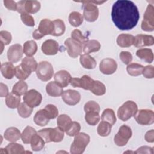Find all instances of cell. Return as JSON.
<instances>
[{
	"label": "cell",
	"mask_w": 154,
	"mask_h": 154,
	"mask_svg": "<svg viewBox=\"0 0 154 154\" xmlns=\"http://www.w3.org/2000/svg\"><path fill=\"white\" fill-rule=\"evenodd\" d=\"M111 18L114 25L120 30H131L137 25L140 13L137 7L132 1L119 0L112 7Z\"/></svg>",
	"instance_id": "cell-1"
},
{
	"label": "cell",
	"mask_w": 154,
	"mask_h": 154,
	"mask_svg": "<svg viewBox=\"0 0 154 154\" xmlns=\"http://www.w3.org/2000/svg\"><path fill=\"white\" fill-rule=\"evenodd\" d=\"M79 2L84 4L83 16L85 20L88 22H95L99 17V8L96 5L104 3L105 1H84Z\"/></svg>",
	"instance_id": "cell-2"
},
{
	"label": "cell",
	"mask_w": 154,
	"mask_h": 154,
	"mask_svg": "<svg viewBox=\"0 0 154 154\" xmlns=\"http://www.w3.org/2000/svg\"><path fill=\"white\" fill-rule=\"evenodd\" d=\"M90 140V136L84 132H79L75 136L74 140L70 146L72 154L82 153Z\"/></svg>",
	"instance_id": "cell-3"
},
{
	"label": "cell",
	"mask_w": 154,
	"mask_h": 154,
	"mask_svg": "<svg viewBox=\"0 0 154 154\" xmlns=\"http://www.w3.org/2000/svg\"><path fill=\"white\" fill-rule=\"evenodd\" d=\"M138 111V106L135 102L132 100L125 102L117 110L119 119L123 122L128 120L134 116Z\"/></svg>",
	"instance_id": "cell-4"
},
{
	"label": "cell",
	"mask_w": 154,
	"mask_h": 154,
	"mask_svg": "<svg viewBox=\"0 0 154 154\" xmlns=\"http://www.w3.org/2000/svg\"><path fill=\"white\" fill-rule=\"evenodd\" d=\"M53 22L48 19H42L38 27L32 33V37L35 40H40L46 35H51L53 31Z\"/></svg>",
	"instance_id": "cell-5"
},
{
	"label": "cell",
	"mask_w": 154,
	"mask_h": 154,
	"mask_svg": "<svg viewBox=\"0 0 154 154\" xmlns=\"http://www.w3.org/2000/svg\"><path fill=\"white\" fill-rule=\"evenodd\" d=\"M35 71L37 78L42 81H48L50 80L54 75V68L52 65L47 61L40 62Z\"/></svg>",
	"instance_id": "cell-6"
},
{
	"label": "cell",
	"mask_w": 154,
	"mask_h": 154,
	"mask_svg": "<svg viewBox=\"0 0 154 154\" xmlns=\"http://www.w3.org/2000/svg\"><path fill=\"white\" fill-rule=\"evenodd\" d=\"M40 2L38 1H20L17 2L16 11L20 14H34L40 10Z\"/></svg>",
	"instance_id": "cell-7"
},
{
	"label": "cell",
	"mask_w": 154,
	"mask_h": 154,
	"mask_svg": "<svg viewBox=\"0 0 154 154\" xmlns=\"http://www.w3.org/2000/svg\"><path fill=\"white\" fill-rule=\"evenodd\" d=\"M132 135V132L131 128L126 125H123L119 128L117 134L115 135L114 141L119 147L124 146L128 143Z\"/></svg>",
	"instance_id": "cell-8"
},
{
	"label": "cell",
	"mask_w": 154,
	"mask_h": 154,
	"mask_svg": "<svg viewBox=\"0 0 154 154\" xmlns=\"http://www.w3.org/2000/svg\"><path fill=\"white\" fill-rule=\"evenodd\" d=\"M142 30L146 32H152L154 30V7L149 4L143 16L141 22Z\"/></svg>",
	"instance_id": "cell-9"
},
{
	"label": "cell",
	"mask_w": 154,
	"mask_h": 154,
	"mask_svg": "<svg viewBox=\"0 0 154 154\" xmlns=\"http://www.w3.org/2000/svg\"><path fill=\"white\" fill-rule=\"evenodd\" d=\"M134 117L137 123L141 125H150L154 123V112L151 109L138 110Z\"/></svg>",
	"instance_id": "cell-10"
},
{
	"label": "cell",
	"mask_w": 154,
	"mask_h": 154,
	"mask_svg": "<svg viewBox=\"0 0 154 154\" xmlns=\"http://www.w3.org/2000/svg\"><path fill=\"white\" fill-rule=\"evenodd\" d=\"M64 45L67 54L73 58H77L80 55L83 51V45L72 38H67L64 42Z\"/></svg>",
	"instance_id": "cell-11"
},
{
	"label": "cell",
	"mask_w": 154,
	"mask_h": 154,
	"mask_svg": "<svg viewBox=\"0 0 154 154\" xmlns=\"http://www.w3.org/2000/svg\"><path fill=\"white\" fill-rule=\"evenodd\" d=\"M23 102L33 108L38 106L42 102V94L35 89H31L23 95Z\"/></svg>",
	"instance_id": "cell-12"
},
{
	"label": "cell",
	"mask_w": 154,
	"mask_h": 154,
	"mask_svg": "<svg viewBox=\"0 0 154 154\" xmlns=\"http://www.w3.org/2000/svg\"><path fill=\"white\" fill-rule=\"evenodd\" d=\"M94 82V80L88 75H84L81 78H72L70 81L72 87L82 88L86 90H90Z\"/></svg>",
	"instance_id": "cell-13"
},
{
	"label": "cell",
	"mask_w": 154,
	"mask_h": 154,
	"mask_svg": "<svg viewBox=\"0 0 154 154\" xmlns=\"http://www.w3.org/2000/svg\"><path fill=\"white\" fill-rule=\"evenodd\" d=\"M23 51L20 44H14L10 46L7 51V58L12 63L18 62L23 57Z\"/></svg>",
	"instance_id": "cell-14"
},
{
	"label": "cell",
	"mask_w": 154,
	"mask_h": 154,
	"mask_svg": "<svg viewBox=\"0 0 154 154\" xmlns=\"http://www.w3.org/2000/svg\"><path fill=\"white\" fill-rule=\"evenodd\" d=\"M117 69V62L112 58H106L103 59L99 64L100 71L105 75H112Z\"/></svg>",
	"instance_id": "cell-15"
},
{
	"label": "cell",
	"mask_w": 154,
	"mask_h": 154,
	"mask_svg": "<svg viewBox=\"0 0 154 154\" xmlns=\"http://www.w3.org/2000/svg\"><path fill=\"white\" fill-rule=\"evenodd\" d=\"M61 97L63 100L66 104L73 106L79 102L81 100V94L76 90L69 89L63 91Z\"/></svg>",
	"instance_id": "cell-16"
},
{
	"label": "cell",
	"mask_w": 154,
	"mask_h": 154,
	"mask_svg": "<svg viewBox=\"0 0 154 154\" xmlns=\"http://www.w3.org/2000/svg\"><path fill=\"white\" fill-rule=\"evenodd\" d=\"M154 44V37L151 35L140 34L134 37L133 45L138 48L150 46Z\"/></svg>",
	"instance_id": "cell-17"
},
{
	"label": "cell",
	"mask_w": 154,
	"mask_h": 154,
	"mask_svg": "<svg viewBox=\"0 0 154 154\" xmlns=\"http://www.w3.org/2000/svg\"><path fill=\"white\" fill-rule=\"evenodd\" d=\"M42 51L47 55H54L59 51V45L56 40L48 39L45 41L42 45Z\"/></svg>",
	"instance_id": "cell-18"
},
{
	"label": "cell",
	"mask_w": 154,
	"mask_h": 154,
	"mask_svg": "<svg viewBox=\"0 0 154 154\" xmlns=\"http://www.w3.org/2000/svg\"><path fill=\"white\" fill-rule=\"evenodd\" d=\"M71 78L70 74L65 70H60L54 75L55 81L63 88L66 87L70 84Z\"/></svg>",
	"instance_id": "cell-19"
},
{
	"label": "cell",
	"mask_w": 154,
	"mask_h": 154,
	"mask_svg": "<svg viewBox=\"0 0 154 154\" xmlns=\"http://www.w3.org/2000/svg\"><path fill=\"white\" fill-rule=\"evenodd\" d=\"M21 67L27 72L31 73L36 70L38 64L35 60L32 57H25L22 60Z\"/></svg>",
	"instance_id": "cell-20"
},
{
	"label": "cell",
	"mask_w": 154,
	"mask_h": 154,
	"mask_svg": "<svg viewBox=\"0 0 154 154\" xmlns=\"http://www.w3.org/2000/svg\"><path fill=\"white\" fill-rule=\"evenodd\" d=\"M46 91L48 95L52 97H59L63 93V87L58 84L55 81L49 82L46 87Z\"/></svg>",
	"instance_id": "cell-21"
},
{
	"label": "cell",
	"mask_w": 154,
	"mask_h": 154,
	"mask_svg": "<svg viewBox=\"0 0 154 154\" xmlns=\"http://www.w3.org/2000/svg\"><path fill=\"white\" fill-rule=\"evenodd\" d=\"M4 138L10 142H16L21 137L20 131L15 127H10L7 128L4 134Z\"/></svg>",
	"instance_id": "cell-22"
},
{
	"label": "cell",
	"mask_w": 154,
	"mask_h": 154,
	"mask_svg": "<svg viewBox=\"0 0 154 154\" xmlns=\"http://www.w3.org/2000/svg\"><path fill=\"white\" fill-rule=\"evenodd\" d=\"M1 72L5 78L12 79L15 75V67L12 63L5 62L1 64Z\"/></svg>",
	"instance_id": "cell-23"
},
{
	"label": "cell",
	"mask_w": 154,
	"mask_h": 154,
	"mask_svg": "<svg viewBox=\"0 0 154 154\" xmlns=\"http://www.w3.org/2000/svg\"><path fill=\"white\" fill-rule=\"evenodd\" d=\"M33 120L36 125L40 126H44L49 123L50 119L45 109H42L35 114Z\"/></svg>",
	"instance_id": "cell-24"
},
{
	"label": "cell",
	"mask_w": 154,
	"mask_h": 154,
	"mask_svg": "<svg viewBox=\"0 0 154 154\" xmlns=\"http://www.w3.org/2000/svg\"><path fill=\"white\" fill-rule=\"evenodd\" d=\"M134 36L129 34H121L117 38V43L121 48H128L133 45Z\"/></svg>",
	"instance_id": "cell-25"
},
{
	"label": "cell",
	"mask_w": 154,
	"mask_h": 154,
	"mask_svg": "<svg viewBox=\"0 0 154 154\" xmlns=\"http://www.w3.org/2000/svg\"><path fill=\"white\" fill-rule=\"evenodd\" d=\"M79 61L81 66L87 69H93L96 67L97 64L95 59L87 54L80 55Z\"/></svg>",
	"instance_id": "cell-26"
},
{
	"label": "cell",
	"mask_w": 154,
	"mask_h": 154,
	"mask_svg": "<svg viewBox=\"0 0 154 154\" xmlns=\"http://www.w3.org/2000/svg\"><path fill=\"white\" fill-rule=\"evenodd\" d=\"M136 55L147 63H151L153 61V53L151 49L141 48L137 51Z\"/></svg>",
	"instance_id": "cell-27"
},
{
	"label": "cell",
	"mask_w": 154,
	"mask_h": 154,
	"mask_svg": "<svg viewBox=\"0 0 154 154\" xmlns=\"http://www.w3.org/2000/svg\"><path fill=\"white\" fill-rule=\"evenodd\" d=\"M100 43L96 40H88L83 45V51L85 54H88L96 52L100 50Z\"/></svg>",
	"instance_id": "cell-28"
},
{
	"label": "cell",
	"mask_w": 154,
	"mask_h": 154,
	"mask_svg": "<svg viewBox=\"0 0 154 154\" xmlns=\"http://www.w3.org/2000/svg\"><path fill=\"white\" fill-rule=\"evenodd\" d=\"M20 103V96L17 95L12 91L6 96L5 104L7 107L14 109L19 106Z\"/></svg>",
	"instance_id": "cell-29"
},
{
	"label": "cell",
	"mask_w": 154,
	"mask_h": 154,
	"mask_svg": "<svg viewBox=\"0 0 154 154\" xmlns=\"http://www.w3.org/2000/svg\"><path fill=\"white\" fill-rule=\"evenodd\" d=\"M57 125L63 131L66 132L72 123L71 118L67 114H60L57 117Z\"/></svg>",
	"instance_id": "cell-30"
},
{
	"label": "cell",
	"mask_w": 154,
	"mask_h": 154,
	"mask_svg": "<svg viewBox=\"0 0 154 154\" xmlns=\"http://www.w3.org/2000/svg\"><path fill=\"white\" fill-rule=\"evenodd\" d=\"M52 22L54 24V28L51 35L55 37H59L64 34L66 30V26L64 21L58 19Z\"/></svg>",
	"instance_id": "cell-31"
},
{
	"label": "cell",
	"mask_w": 154,
	"mask_h": 154,
	"mask_svg": "<svg viewBox=\"0 0 154 154\" xmlns=\"http://www.w3.org/2000/svg\"><path fill=\"white\" fill-rule=\"evenodd\" d=\"M45 141L37 133L31 138V147L33 151L38 152L43 149L45 146Z\"/></svg>",
	"instance_id": "cell-32"
},
{
	"label": "cell",
	"mask_w": 154,
	"mask_h": 154,
	"mask_svg": "<svg viewBox=\"0 0 154 154\" xmlns=\"http://www.w3.org/2000/svg\"><path fill=\"white\" fill-rule=\"evenodd\" d=\"M23 53L27 57H32L37 51V45L34 40H28L23 44Z\"/></svg>",
	"instance_id": "cell-33"
},
{
	"label": "cell",
	"mask_w": 154,
	"mask_h": 154,
	"mask_svg": "<svg viewBox=\"0 0 154 154\" xmlns=\"http://www.w3.org/2000/svg\"><path fill=\"white\" fill-rule=\"evenodd\" d=\"M64 137V131L58 126L51 128L50 131V140L51 142L59 143L61 142Z\"/></svg>",
	"instance_id": "cell-34"
},
{
	"label": "cell",
	"mask_w": 154,
	"mask_h": 154,
	"mask_svg": "<svg viewBox=\"0 0 154 154\" xmlns=\"http://www.w3.org/2000/svg\"><path fill=\"white\" fill-rule=\"evenodd\" d=\"M143 69V66L135 63L129 64L126 67V71L128 73L132 76H137L141 75Z\"/></svg>",
	"instance_id": "cell-35"
},
{
	"label": "cell",
	"mask_w": 154,
	"mask_h": 154,
	"mask_svg": "<svg viewBox=\"0 0 154 154\" xmlns=\"http://www.w3.org/2000/svg\"><path fill=\"white\" fill-rule=\"evenodd\" d=\"M37 132L35 129L29 126H27L21 134V138L24 144H29L32 137Z\"/></svg>",
	"instance_id": "cell-36"
},
{
	"label": "cell",
	"mask_w": 154,
	"mask_h": 154,
	"mask_svg": "<svg viewBox=\"0 0 154 154\" xmlns=\"http://www.w3.org/2000/svg\"><path fill=\"white\" fill-rule=\"evenodd\" d=\"M69 22L70 24L74 27L80 26L84 20L82 15L78 11H72L69 15Z\"/></svg>",
	"instance_id": "cell-37"
},
{
	"label": "cell",
	"mask_w": 154,
	"mask_h": 154,
	"mask_svg": "<svg viewBox=\"0 0 154 154\" xmlns=\"http://www.w3.org/2000/svg\"><path fill=\"white\" fill-rule=\"evenodd\" d=\"M6 153L8 154H19L24 153L25 149L23 146L15 142L8 144L4 149Z\"/></svg>",
	"instance_id": "cell-38"
},
{
	"label": "cell",
	"mask_w": 154,
	"mask_h": 154,
	"mask_svg": "<svg viewBox=\"0 0 154 154\" xmlns=\"http://www.w3.org/2000/svg\"><path fill=\"white\" fill-rule=\"evenodd\" d=\"M112 125L107 122L102 120L97 128V134L101 137H107L111 132Z\"/></svg>",
	"instance_id": "cell-39"
},
{
	"label": "cell",
	"mask_w": 154,
	"mask_h": 154,
	"mask_svg": "<svg viewBox=\"0 0 154 154\" xmlns=\"http://www.w3.org/2000/svg\"><path fill=\"white\" fill-rule=\"evenodd\" d=\"M101 119L102 120L108 122L112 126L114 125L117 121L115 112L113 109L111 108H106L104 109L101 115Z\"/></svg>",
	"instance_id": "cell-40"
},
{
	"label": "cell",
	"mask_w": 154,
	"mask_h": 154,
	"mask_svg": "<svg viewBox=\"0 0 154 154\" xmlns=\"http://www.w3.org/2000/svg\"><path fill=\"white\" fill-rule=\"evenodd\" d=\"M85 122L90 125L95 126L100 120L99 112L97 111H88L85 115Z\"/></svg>",
	"instance_id": "cell-41"
},
{
	"label": "cell",
	"mask_w": 154,
	"mask_h": 154,
	"mask_svg": "<svg viewBox=\"0 0 154 154\" xmlns=\"http://www.w3.org/2000/svg\"><path fill=\"white\" fill-rule=\"evenodd\" d=\"M28 90V84L24 81H19L16 82L12 88V92L17 95H24Z\"/></svg>",
	"instance_id": "cell-42"
},
{
	"label": "cell",
	"mask_w": 154,
	"mask_h": 154,
	"mask_svg": "<svg viewBox=\"0 0 154 154\" xmlns=\"http://www.w3.org/2000/svg\"><path fill=\"white\" fill-rule=\"evenodd\" d=\"M17 108V112L22 118L29 117L32 112V108L28 105L25 102H21Z\"/></svg>",
	"instance_id": "cell-43"
},
{
	"label": "cell",
	"mask_w": 154,
	"mask_h": 154,
	"mask_svg": "<svg viewBox=\"0 0 154 154\" xmlns=\"http://www.w3.org/2000/svg\"><path fill=\"white\" fill-rule=\"evenodd\" d=\"M90 91L96 96H102L106 93V87L102 82L96 80Z\"/></svg>",
	"instance_id": "cell-44"
},
{
	"label": "cell",
	"mask_w": 154,
	"mask_h": 154,
	"mask_svg": "<svg viewBox=\"0 0 154 154\" xmlns=\"http://www.w3.org/2000/svg\"><path fill=\"white\" fill-rule=\"evenodd\" d=\"M44 109L50 119H54L58 116V109L54 105L48 104Z\"/></svg>",
	"instance_id": "cell-45"
},
{
	"label": "cell",
	"mask_w": 154,
	"mask_h": 154,
	"mask_svg": "<svg viewBox=\"0 0 154 154\" xmlns=\"http://www.w3.org/2000/svg\"><path fill=\"white\" fill-rule=\"evenodd\" d=\"M31 73L26 72L20 66V64L15 67V76L22 81H24L28 78Z\"/></svg>",
	"instance_id": "cell-46"
},
{
	"label": "cell",
	"mask_w": 154,
	"mask_h": 154,
	"mask_svg": "<svg viewBox=\"0 0 154 154\" xmlns=\"http://www.w3.org/2000/svg\"><path fill=\"white\" fill-rule=\"evenodd\" d=\"M71 38L79 42L82 45L84 44L88 40L87 38H86L81 32V31L78 29H74L71 33Z\"/></svg>",
	"instance_id": "cell-47"
},
{
	"label": "cell",
	"mask_w": 154,
	"mask_h": 154,
	"mask_svg": "<svg viewBox=\"0 0 154 154\" xmlns=\"http://www.w3.org/2000/svg\"><path fill=\"white\" fill-rule=\"evenodd\" d=\"M81 130V125L77 122H72L69 128L66 131L67 135L70 137H73L77 135Z\"/></svg>",
	"instance_id": "cell-48"
},
{
	"label": "cell",
	"mask_w": 154,
	"mask_h": 154,
	"mask_svg": "<svg viewBox=\"0 0 154 154\" xmlns=\"http://www.w3.org/2000/svg\"><path fill=\"white\" fill-rule=\"evenodd\" d=\"M84 110L85 112L88 111H97L100 112V106L95 101L90 100L86 102L84 106Z\"/></svg>",
	"instance_id": "cell-49"
},
{
	"label": "cell",
	"mask_w": 154,
	"mask_h": 154,
	"mask_svg": "<svg viewBox=\"0 0 154 154\" xmlns=\"http://www.w3.org/2000/svg\"><path fill=\"white\" fill-rule=\"evenodd\" d=\"M20 19L22 22L26 26L32 27L35 25V21L33 17L29 13H24L20 14Z\"/></svg>",
	"instance_id": "cell-50"
},
{
	"label": "cell",
	"mask_w": 154,
	"mask_h": 154,
	"mask_svg": "<svg viewBox=\"0 0 154 154\" xmlns=\"http://www.w3.org/2000/svg\"><path fill=\"white\" fill-rule=\"evenodd\" d=\"M12 40V36L10 32L7 31H0V40L1 43L4 46L8 45Z\"/></svg>",
	"instance_id": "cell-51"
},
{
	"label": "cell",
	"mask_w": 154,
	"mask_h": 154,
	"mask_svg": "<svg viewBox=\"0 0 154 154\" xmlns=\"http://www.w3.org/2000/svg\"><path fill=\"white\" fill-rule=\"evenodd\" d=\"M120 60L125 64L128 65L132 61V55L128 51H122L119 55Z\"/></svg>",
	"instance_id": "cell-52"
},
{
	"label": "cell",
	"mask_w": 154,
	"mask_h": 154,
	"mask_svg": "<svg viewBox=\"0 0 154 154\" xmlns=\"http://www.w3.org/2000/svg\"><path fill=\"white\" fill-rule=\"evenodd\" d=\"M51 128H45L39 130L37 132V134L43 139L45 143H50V131H51Z\"/></svg>",
	"instance_id": "cell-53"
},
{
	"label": "cell",
	"mask_w": 154,
	"mask_h": 154,
	"mask_svg": "<svg viewBox=\"0 0 154 154\" xmlns=\"http://www.w3.org/2000/svg\"><path fill=\"white\" fill-rule=\"evenodd\" d=\"M144 77L148 79H152L154 78V67L152 65H148L144 67L143 71L142 72Z\"/></svg>",
	"instance_id": "cell-54"
},
{
	"label": "cell",
	"mask_w": 154,
	"mask_h": 154,
	"mask_svg": "<svg viewBox=\"0 0 154 154\" xmlns=\"http://www.w3.org/2000/svg\"><path fill=\"white\" fill-rule=\"evenodd\" d=\"M4 6L9 10L16 11L17 10V2L12 0H4L3 1Z\"/></svg>",
	"instance_id": "cell-55"
},
{
	"label": "cell",
	"mask_w": 154,
	"mask_h": 154,
	"mask_svg": "<svg viewBox=\"0 0 154 154\" xmlns=\"http://www.w3.org/2000/svg\"><path fill=\"white\" fill-rule=\"evenodd\" d=\"M135 153H153V148L149 146H144L139 147L136 152H135Z\"/></svg>",
	"instance_id": "cell-56"
},
{
	"label": "cell",
	"mask_w": 154,
	"mask_h": 154,
	"mask_svg": "<svg viewBox=\"0 0 154 154\" xmlns=\"http://www.w3.org/2000/svg\"><path fill=\"white\" fill-rule=\"evenodd\" d=\"M145 140L148 143H153L154 142V131L151 129L147 131L144 136Z\"/></svg>",
	"instance_id": "cell-57"
},
{
	"label": "cell",
	"mask_w": 154,
	"mask_h": 154,
	"mask_svg": "<svg viewBox=\"0 0 154 154\" xmlns=\"http://www.w3.org/2000/svg\"><path fill=\"white\" fill-rule=\"evenodd\" d=\"M0 85L1 97H6L8 94V89L7 86L2 82L0 84Z\"/></svg>",
	"instance_id": "cell-58"
}]
</instances>
